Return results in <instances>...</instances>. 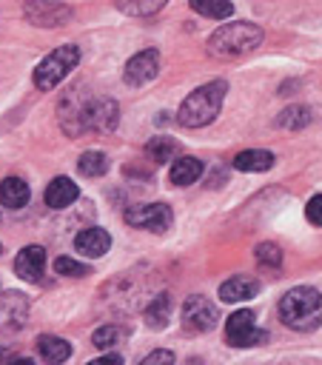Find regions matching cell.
<instances>
[{
	"instance_id": "6da1fadb",
	"label": "cell",
	"mask_w": 322,
	"mask_h": 365,
	"mask_svg": "<svg viewBox=\"0 0 322 365\" xmlns=\"http://www.w3.org/2000/svg\"><path fill=\"white\" fill-rule=\"evenodd\" d=\"M225 91H228V83L225 80H211V83L194 88L182 100V106L177 111V123L185 125V128H202V125L214 123L217 114H219V108H222Z\"/></svg>"
},
{
	"instance_id": "7a4b0ae2",
	"label": "cell",
	"mask_w": 322,
	"mask_h": 365,
	"mask_svg": "<svg viewBox=\"0 0 322 365\" xmlns=\"http://www.w3.org/2000/svg\"><path fill=\"white\" fill-rule=\"evenodd\" d=\"M279 319L294 331H313L322 325V294L311 285H296L279 299Z\"/></svg>"
},
{
	"instance_id": "3957f363",
	"label": "cell",
	"mask_w": 322,
	"mask_h": 365,
	"mask_svg": "<svg viewBox=\"0 0 322 365\" xmlns=\"http://www.w3.org/2000/svg\"><path fill=\"white\" fill-rule=\"evenodd\" d=\"M262 37H265V31H262L256 23L237 20V23L219 26V29L208 37L205 48H208V54L217 57V60H231V57H239V54L254 51V48L262 43Z\"/></svg>"
},
{
	"instance_id": "277c9868",
	"label": "cell",
	"mask_w": 322,
	"mask_h": 365,
	"mask_svg": "<svg viewBox=\"0 0 322 365\" xmlns=\"http://www.w3.org/2000/svg\"><path fill=\"white\" fill-rule=\"evenodd\" d=\"M80 63V48L77 46H60V48H54L51 54H46L40 63H37V68H34V86L40 88V91H51L57 83H63L66 77H68V71L74 68Z\"/></svg>"
},
{
	"instance_id": "5b68a950",
	"label": "cell",
	"mask_w": 322,
	"mask_h": 365,
	"mask_svg": "<svg viewBox=\"0 0 322 365\" xmlns=\"http://www.w3.org/2000/svg\"><path fill=\"white\" fill-rule=\"evenodd\" d=\"M88 100H91V91L83 88V86H74L63 94L60 106H57V114H60V128L68 134V137H80L85 134V108H88Z\"/></svg>"
},
{
	"instance_id": "8992f818",
	"label": "cell",
	"mask_w": 322,
	"mask_h": 365,
	"mask_svg": "<svg viewBox=\"0 0 322 365\" xmlns=\"http://www.w3.org/2000/svg\"><path fill=\"white\" fill-rule=\"evenodd\" d=\"M225 339L228 345L234 348H248V345H259L268 339V331L256 325V314L242 308V311H234L228 319H225Z\"/></svg>"
},
{
	"instance_id": "52a82bcc",
	"label": "cell",
	"mask_w": 322,
	"mask_h": 365,
	"mask_svg": "<svg viewBox=\"0 0 322 365\" xmlns=\"http://www.w3.org/2000/svg\"><path fill=\"white\" fill-rule=\"evenodd\" d=\"M171 208L165 202H142V205H131L125 211V222L131 228H142V231H154V234H162L171 228Z\"/></svg>"
},
{
	"instance_id": "ba28073f",
	"label": "cell",
	"mask_w": 322,
	"mask_h": 365,
	"mask_svg": "<svg viewBox=\"0 0 322 365\" xmlns=\"http://www.w3.org/2000/svg\"><path fill=\"white\" fill-rule=\"evenodd\" d=\"M120 123V106L117 100L111 97H94L88 100V108H85V131H94V134H111Z\"/></svg>"
},
{
	"instance_id": "9c48e42d",
	"label": "cell",
	"mask_w": 322,
	"mask_h": 365,
	"mask_svg": "<svg viewBox=\"0 0 322 365\" xmlns=\"http://www.w3.org/2000/svg\"><path fill=\"white\" fill-rule=\"evenodd\" d=\"M219 314H217V305L208 302L205 297H188L182 302V328L188 334H205L217 325Z\"/></svg>"
},
{
	"instance_id": "30bf717a",
	"label": "cell",
	"mask_w": 322,
	"mask_h": 365,
	"mask_svg": "<svg viewBox=\"0 0 322 365\" xmlns=\"http://www.w3.org/2000/svg\"><path fill=\"white\" fill-rule=\"evenodd\" d=\"M23 14L28 17V23L46 26V29H54V26H63L71 20V9L60 0H26Z\"/></svg>"
},
{
	"instance_id": "8fae6325",
	"label": "cell",
	"mask_w": 322,
	"mask_h": 365,
	"mask_svg": "<svg viewBox=\"0 0 322 365\" xmlns=\"http://www.w3.org/2000/svg\"><path fill=\"white\" fill-rule=\"evenodd\" d=\"M157 71H160V51L157 48H142L125 63L123 80L128 86H145L157 77Z\"/></svg>"
},
{
	"instance_id": "7c38bea8",
	"label": "cell",
	"mask_w": 322,
	"mask_h": 365,
	"mask_svg": "<svg viewBox=\"0 0 322 365\" xmlns=\"http://www.w3.org/2000/svg\"><path fill=\"white\" fill-rule=\"evenodd\" d=\"M14 271L26 282H40L43 271H46V248L43 245H26L14 259Z\"/></svg>"
},
{
	"instance_id": "4fadbf2b",
	"label": "cell",
	"mask_w": 322,
	"mask_h": 365,
	"mask_svg": "<svg viewBox=\"0 0 322 365\" xmlns=\"http://www.w3.org/2000/svg\"><path fill=\"white\" fill-rule=\"evenodd\" d=\"M108 248H111V237H108L105 228L91 225V228H83V231L74 237V251L83 254V257L97 259V257H103Z\"/></svg>"
},
{
	"instance_id": "5bb4252c",
	"label": "cell",
	"mask_w": 322,
	"mask_h": 365,
	"mask_svg": "<svg viewBox=\"0 0 322 365\" xmlns=\"http://www.w3.org/2000/svg\"><path fill=\"white\" fill-rule=\"evenodd\" d=\"M77 197H80V188H77V182L68 180V177H54V180L46 185V205L54 208V211L68 208Z\"/></svg>"
},
{
	"instance_id": "9a60e30c",
	"label": "cell",
	"mask_w": 322,
	"mask_h": 365,
	"mask_svg": "<svg viewBox=\"0 0 322 365\" xmlns=\"http://www.w3.org/2000/svg\"><path fill=\"white\" fill-rule=\"evenodd\" d=\"M259 294V282L251 277H231L219 285V299L222 302H245Z\"/></svg>"
},
{
	"instance_id": "2e32d148",
	"label": "cell",
	"mask_w": 322,
	"mask_h": 365,
	"mask_svg": "<svg viewBox=\"0 0 322 365\" xmlns=\"http://www.w3.org/2000/svg\"><path fill=\"white\" fill-rule=\"evenodd\" d=\"M37 354L43 356L46 365H60V362H66L71 356V345L63 336L43 334V336H37Z\"/></svg>"
},
{
	"instance_id": "e0dca14e",
	"label": "cell",
	"mask_w": 322,
	"mask_h": 365,
	"mask_svg": "<svg viewBox=\"0 0 322 365\" xmlns=\"http://www.w3.org/2000/svg\"><path fill=\"white\" fill-rule=\"evenodd\" d=\"M31 191H28V182L20 180V177H6L0 182V202L6 208H23L28 202Z\"/></svg>"
},
{
	"instance_id": "ac0fdd59",
	"label": "cell",
	"mask_w": 322,
	"mask_h": 365,
	"mask_svg": "<svg viewBox=\"0 0 322 365\" xmlns=\"http://www.w3.org/2000/svg\"><path fill=\"white\" fill-rule=\"evenodd\" d=\"M271 165H274V154L262 151V148H248V151H239L234 157L237 171H268Z\"/></svg>"
},
{
	"instance_id": "d6986e66",
	"label": "cell",
	"mask_w": 322,
	"mask_h": 365,
	"mask_svg": "<svg viewBox=\"0 0 322 365\" xmlns=\"http://www.w3.org/2000/svg\"><path fill=\"white\" fill-rule=\"evenodd\" d=\"M202 174V163L197 157H177L171 165V182L174 185H191Z\"/></svg>"
},
{
	"instance_id": "ffe728a7",
	"label": "cell",
	"mask_w": 322,
	"mask_h": 365,
	"mask_svg": "<svg viewBox=\"0 0 322 365\" xmlns=\"http://www.w3.org/2000/svg\"><path fill=\"white\" fill-rule=\"evenodd\" d=\"M145 325L148 328H165L168 325V317H171V297L168 294H157L148 308H145Z\"/></svg>"
},
{
	"instance_id": "44dd1931",
	"label": "cell",
	"mask_w": 322,
	"mask_h": 365,
	"mask_svg": "<svg viewBox=\"0 0 322 365\" xmlns=\"http://www.w3.org/2000/svg\"><path fill=\"white\" fill-rule=\"evenodd\" d=\"M26 311H28V305H26L23 294L9 291V294H3V297H0V314H3L6 319H11V325H14V328L26 322Z\"/></svg>"
},
{
	"instance_id": "7402d4cb",
	"label": "cell",
	"mask_w": 322,
	"mask_h": 365,
	"mask_svg": "<svg viewBox=\"0 0 322 365\" xmlns=\"http://www.w3.org/2000/svg\"><path fill=\"white\" fill-rule=\"evenodd\" d=\"M308 123H311V108H308V106H288V108L279 111V117H276V125L285 128V131L305 128Z\"/></svg>"
},
{
	"instance_id": "603a6c76",
	"label": "cell",
	"mask_w": 322,
	"mask_h": 365,
	"mask_svg": "<svg viewBox=\"0 0 322 365\" xmlns=\"http://www.w3.org/2000/svg\"><path fill=\"white\" fill-rule=\"evenodd\" d=\"M188 3H191V9L197 14L211 17V20H225L234 11V3L231 0H188Z\"/></svg>"
},
{
	"instance_id": "cb8c5ba5",
	"label": "cell",
	"mask_w": 322,
	"mask_h": 365,
	"mask_svg": "<svg viewBox=\"0 0 322 365\" xmlns=\"http://www.w3.org/2000/svg\"><path fill=\"white\" fill-rule=\"evenodd\" d=\"M174 154H177V143H174L171 137H154V140H148V145H145V157H148L151 163H157V165L174 160Z\"/></svg>"
},
{
	"instance_id": "d4e9b609",
	"label": "cell",
	"mask_w": 322,
	"mask_h": 365,
	"mask_svg": "<svg viewBox=\"0 0 322 365\" xmlns=\"http://www.w3.org/2000/svg\"><path fill=\"white\" fill-rule=\"evenodd\" d=\"M117 9L123 14H131V17H151L157 14L168 0H114Z\"/></svg>"
},
{
	"instance_id": "484cf974",
	"label": "cell",
	"mask_w": 322,
	"mask_h": 365,
	"mask_svg": "<svg viewBox=\"0 0 322 365\" xmlns=\"http://www.w3.org/2000/svg\"><path fill=\"white\" fill-rule=\"evenodd\" d=\"M108 165L111 163H108V157L103 151H85L80 157V163H77V168H80L83 177H103L108 171Z\"/></svg>"
},
{
	"instance_id": "4316f807",
	"label": "cell",
	"mask_w": 322,
	"mask_h": 365,
	"mask_svg": "<svg viewBox=\"0 0 322 365\" xmlns=\"http://www.w3.org/2000/svg\"><path fill=\"white\" fill-rule=\"evenodd\" d=\"M123 336H125V331H123V328H117V325H103V328H97V331H94L91 342H94V348L108 351V348L120 345V342H123Z\"/></svg>"
},
{
	"instance_id": "83f0119b",
	"label": "cell",
	"mask_w": 322,
	"mask_h": 365,
	"mask_svg": "<svg viewBox=\"0 0 322 365\" xmlns=\"http://www.w3.org/2000/svg\"><path fill=\"white\" fill-rule=\"evenodd\" d=\"M256 262H259L262 268H279V265H282V251H279V245H274V242L256 245Z\"/></svg>"
},
{
	"instance_id": "f1b7e54d",
	"label": "cell",
	"mask_w": 322,
	"mask_h": 365,
	"mask_svg": "<svg viewBox=\"0 0 322 365\" xmlns=\"http://www.w3.org/2000/svg\"><path fill=\"white\" fill-rule=\"evenodd\" d=\"M54 271L63 274V277H85V274H91L88 265H83V262H77L71 257H57L54 259Z\"/></svg>"
},
{
	"instance_id": "f546056e",
	"label": "cell",
	"mask_w": 322,
	"mask_h": 365,
	"mask_svg": "<svg viewBox=\"0 0 322 365\" xmlns=\"http://www.w3.org/2000/svg\"><path fill=\"white\" fill-rule=\"evenodd\" d=\"M305 217L313 222V225H322V194H313L305 205Z\"/></svg>"
},
{
	"instance_id": "4dcf8cb0",
	"label": "cell",
	"mask_w": 322,
	"mask_h": 365,
	"mask_svg": "<svg viewBox=\"0 0 322 365\" xmlns=\"http://www.w3.org/2000/svg\"><path fill=\"white\" fill-rule=\"evenodd\" d=\"M140 365H174V354L160 348V351H151L145 359H140Z\"/></svg>"
},
{
	"instance_id": "1f68e13d",
	"label": "cell",
	"mask_w": 322,
	"mask_h": 365,
	"mask_svg": "<svg viewBox=\"0 0 322 365\" xmlns=\"http://www.w3.org/2000/svg\"><path fill=\"white\" fill-rule=\"evenodd\" d=\"M88 365H123V359H120L117 354H105V356H97V359H91Z\"/></svg>"
},
{
	"instance_id": "d6a6232c",
	"label": "cell",
	"mask_w": 322,
	"mask_h": 365,
	"mask_svg": "<svg viewBox=\"0 0 322 365\" xmlns=\"http://www.w3.org/2000/svg\"><path fill=\"white\" fill-rule=\"evenodd\" d=\"M6 365H34V362H31V359H26V356H23V359H11V362H6Z\"/></svg>"
},
{
	"instance_id": "836d02e7",
	"label": "cell",
	"mask_w": 322,
	"mask_h": 365,
	"mask_svg": "<svg viewBox=\"0 0 322 365\" xmlns=\"http://www.w3.org/2000/svg\"><path fill=\"white\" fill-rule=\"evenodd\" d=\"M3 359H6V348L0 345V365H3Z\"/></svg>"
},
{
	"instance_id": "e575fe53",
	"label": "cell",
	"mask_w": 322,
	"mask_h": 365,
	"mask_svg": "<svg viewBox=\"0 0 322 365\" xmlns=\"http://www.w3.org/2000/svg\"><path fill=\"white\" fill-rule=\"evenodd\" d=\"M0 254H3V245H0Z\"/></svg>"
}]
</instances>
